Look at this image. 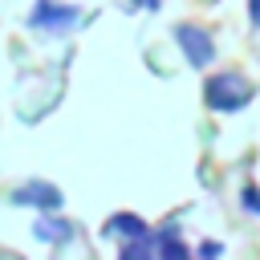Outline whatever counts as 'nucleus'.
<instances>
[{
    "instance_id": "obj_3",
    "label": "nucleus",
    "mask_w": 260,
    "mask_h": 260,
    "mask_svg": "<svg viewBox=\"0 0 260 260\" xmlns=\"http://www.w3.org/2000/svg\"><path fill=\"white\" fill-rule=\"evenodd\" d=\"M16 199H20V203H37V207H57V203H61L57 187H45V183H37V187H24Z\"/></svg>"
},
{
    "instance_id": "obj_4",
    "label": "nucleus",
    "mask_w": 260,
    "mask_h": 260,
    "mask_svg": "<svg viewBox=\"0 0 260 260\" xmlns=\"http://www.w3.org/2000/svg\"><path fill=\"white\" fill-rule=\"evenodd\" d=\"M73 16H77L73 8H49V0H45V4L28 16V24H49V20H53V24H69Z\"/></svg>"
},
{
    "instance_id": "obj_1",
    "label": "nucleus",
    "mask_w": 260,
    "mask_h": 260,
    "mask_svg": "<svg viewBox=\"0 0 260 260\" xmlns=\"http://www.w3.org/2000/svg\"><path fill=\"white\" fill-rule=\"evenodd\" d=\"M248 81L244 77H236V73H219V77H211L207 81V102H211V110H240L244 102H248Z\"/></svg>"
},
{
    "instance_id": "obj_10",
    "label": "nucleus",
    "mask_w": 260,
    "mask_h": 260,
    "mask_svg": "<svg viewBox=\"0 0 260 260\" xmlns=\"http://www.w3.org/2000/svg\"><path fill=\"white\" fill-rule=\"evenodd\" d=\"M252 20L260 24V0H252Z\"/></svg>"
},
{
    "instance_id": "obj_2",
    "label": "nucleus",
    "mask_w": 260,
    "mask_h": 260,
    "mask_svg": "<svg viewBox=\"0 0 260 260\" xmlns=\"http://www.w3.org/2000/svg\"><path fill=\"white\" fill-rule=\"evenodd\" d=\"M179 41H183V49H187V57L195 61V65H207L211 57H215V49H211V41L199 32V28H179Z\"/></svg>"
},
{
    "instance_id": "obj_9",
    "label": "nucleus",
    "mask_w": 260,
    "mask_h": 260,
    "mask_svg": "<svg viewBox=\"0 0 260 260\" xmlns=\"http://www.w3.org/2000/svg\"><path fill=\"white\" fill-rule=\"evenodd\" d=\"M199 256H203V260H215V256H219V248H215V244H203V252H199Z\"/></svg>"
},
{
    "instance_id": "obj_8",
    "label": "nucleus",
    "mask_w": 260,
    "mask_h": 260,
    "mask_svg": "<svg viewBox=\"0 0 260 260\" xmlns=\"http://www.w3.org/2000/svg\"><path fill=\"white\" fill-rule=\"evenodd\" d=\"M244 203H248V211H260V191L248 187V191H244Z\"/></svg>"
},
{
    "instance_id": "obj_7",
    "label": "nucleus",
    "mask_w": 260,
    "mask_h": 260,
    "mask_svg": "<svg viewBox=\"0 0 260 260\" xmlns=\"http://www.w3.org/2000/svg\"><path fill=\"white\" fill-rule=\"evenodd\" d=\"M37 232H41V240H57L61 232H69V223H65V228H61V223H41Z\"/></svg>"
},
{
    "instance_id": "obj_5",
    "label": "nucleus",
    "mask_w": 260,
    "mask_h": 260,
    "mask_svg": "<svg viewBox=\"0 0 260 260\" xmlns=\"http://www.w3.org/2000/svg\"><path fill=\"white\" fill-rule=\"evenodd\" d=\"M110 228H126L122 236H130V240H142V232H146V223L138 215H118V219H110Z\"/></svg>"
},
{
    "instance_id": "obj_6",
    "label": "nucleus",
    "mask_w": 260,
    "mask_h": 260,
    "mask_svg": "<svg viewBox=\"0 0 260 260\" xmlns=\"http://www.w3.org/2000/svg\"><path fill=\"white\" fill-rule=\"evenodd\" d=\"M122 260H150V252H146V244H142V240H134V248H126V252H122Z\"/></svg>"
}]
</instances>
